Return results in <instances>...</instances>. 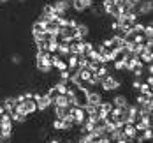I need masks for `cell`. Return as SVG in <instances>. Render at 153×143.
Listing matches in <instances>:
<instances>
[{
  "label": "cell",
  "instance_id": "obj_32",
  "mask_svg": "<svg viewBox=\"0 0 153 143\" xmlns=\"http://www.w3.org/2000/svg\"><path fill=\"white\" fill-rule=\"evenodd\" d=\"M0 2H7V0H0Z\"/></svg>",
  "mask_w": 153,
  "mask_h": 143
},
{
  "label": "cell",
  "instance_id": "obj_11",
  "mask_svg": "<svg viewBox=\"0 0 153 143\" xmlns=\"http://www.w3.org/2000/svg\"><path fill=\"white\" fill-rule=\"evenodd\" d=\"M113 67H114V71L123 73V71H127V60H123V58H116V60H113Z\"/></svg>",
  "mask_w": 153,
  "mask_h": 143
},
{
  "label": "cell",
  "instance_id": "obj_25",
  "mask_svg": "<svg viewBox=\"0 0 153 143\" xmlns=\"http://www.w3.org/2000/svg\"><path fill=\"white\" fill-rule=\"evenodd\" d=\"M141 83H143V81H141V78H136L134 81H132V88H134V90H139Z\"/></svg>",
  "mask_w": 153,
  "mask_h": 143
},
{
  "label": "cell",
  "instance_id": "obj_7",
  "mask_svg": "<svg viewBox=\"0 0 153 143\" xmlns=\"http://www.w3.org/2000/svg\"><path fill=\"white\" fill-rule=\"evenodd\" d=\"M76 30H77V34H79V39H85V37L90 34V27H88L86 23H77Z\"/></svg>",
  "mask_w": 153,
  "mask_h": 143
},
{
  "label": "cell",
  "instance_id": "obj_22",
  "mask_svg": "<svg viewBox=\"0 0 153 143\" xmlns=\"http://www.w3.org/2000/svg\"><path fill=\"white\" fill-rule=\"evenodd\" d=\"M53 129L55 131H63V122H62L60 118H55L53 120Z\"/></svg>",
  "mask_w": 153,
  "mask_h": 143
},
{
  "label": "cell",
  "instance_id": "obj_24",
  "mask_svg": "<svg viewBox=\"0 0 153 143\" xmlns=\"http://www.w3.org/2000/svg\"><path fill=\"white\" fill-rule=\"evenodd\" d=\"M42 14H46V16L51 18V14H53V5H49V4L44 5V7H42Z\"/></svg>",
  "mask_w": 153,
  "mask_h": 143
},
{
  "label": "cell",
  "instance_id": "obj_8",
  "mask_svg": "<svg viewBox=\"0 0 153 143\" xmlns=\"http://www.w3.org/2000/svg\"><path fill=\"white\" fill-rule=\"evenodd\" d=\"M128 104V101H127V95H116V97H113V106H118V108H125Z\"/></svg>",
  "mask_w": 153,
  "mask_h": 143
},
{
  "label": "cell",
  "instance_id": "obj_21",
  "mask_svg": "<svg viewBox=\"0 0 153 143\" xmlns=\"http://www.w3.org/2000/svg\"><path fill=\"white\" fill-rule=\"evenodd\" d=\"M46 95H48V97H49V101L53 103V101H55V97L58 95V92H56V88H55V87H51V88H49V90H48V92H46Z\"/></svg>",
  "mask_w": 153,
  "mask_h": 143
},
{
  "label": "cell",
  "instance_id": "obj_26",
  "mask_svg": "<svg viewBox=\"0 0 153 143\" xmlns=\"http://www.w3.org/2000/svg\"><path fill=\"white\" fill-rule=\"evenodd\" d=\"M60 79H69V71H60Z\"/></svg>",
  "mask_w": 153,
  "mask_h": 143
},
{
  "label": "cell",
  "instance_id": "obj_4",
  "mask_svg": "<svg viewBox=\"0 0 153 143\" xmlns=\"http://www.w3.org/2000/svg\"><path fill=\"white\" fill-rule=\"evenodd\" d=\"M86 99H88V104H95V106H100L102 103V95L99 92H92V90H86Z\"/></svg>",
  "mask_w": 153,
  "mask_h": 143
},
{
  "label": "cell",
  "instance_id": "obj_6",
  "mask_svg": "<svg viewBox=\"0 0 153 143\" xmlns=\"http://www.w3.org/2000/svg\"><path fill=\"white\" fill-rule=\"evenodd\" d=\"M139 60H141L143 64H152L153 51H152V49H148V48H144V49L141 51V55H139Z\"/></svg>",
  "mask_w": 153,
  "mask_h": 143
},
{
  "label": "cell",
  "instance_id": "obj_27",
  "mask_svg": "<svg viewBox=\"0 0 153 143\" xmlns=\"http://www.w3.org/2000/svg\"><path fill=\"white\" fill-rule=\"evenodd\" d=\"M13 62L19 64V62H21V57H19V55H13Z\"/></svg>",
  "mask_w": 153,
  "mask_h": 143
},
{
  "label": "cell",
  "instance_id": "obj_30",
  "mask_svg": "<svg viewBox=\"0 0 153 143\" xmlns=\"http://www.w3.org/2000/svg\"><path fill=\"white\" fill-rule=\"evenodd\" d=\"M2 113H5V108H4V104H0V115Z\"/></svg>",
  "mask_w": 153,
  "mask_h": 143
},
{
  "label": "cell",
  "instance_id": "obj_28",
  "mask_svg": "<svg viewBox=\"0 0 153 143\" xmlns=\"http://www.w3.org/2000/svg\"><path fill=\"white\" fill-rule=\"evenodd\" d=\"M146 83H148V85H153V76H152V74H148V78H146Z\"/></svg>",
  "mask_w": 153,
  "mask_h": 143
},
{
  "label": "cell",
  "instance_id": "obj_19",
  "mask_svg": "<svg viewBox=\"0 0 153 143\" xmlns=\"http://www.w3.org/2000/svg\"><path fill=\"white\" fill-rule=\"evenodd\" d=\"M143 30H144V23H139V21L132 23V32L134 34H143Z\"/></svg>",
  "mask_w": 153,
  "mask_h": 143
},
{
  "label": "cell",
  "instance_id": "obj_14",
  "mask_svg": "<svg viewBox=\"0 0 153 143\" xmlns=\"http://www.w3.org/2000/svg\"><path fill=\"white\" fill-rule=\"evenodd\" d=\"M93 74H95V76L99 78V81H100V79L104 78L106 74H109V67H107L106 64H100V65H99V69H97V71H95Z\"/></svg>",
  "mask_w": 153,
  "mask_h": 143
},
{
  "label": "cell",
  "instance_id": "obj_20",
  "mask_svg": "<svg viewBox=\"0 0 153 143\" xmlns=\"http://www.w3.org/2000/svg\"><path fill=\"white\" fill-rule=\"evenodd\" d=\"M139 92H141V94H152V85H148V83H141Z\"/></svg>",
  "mask_w": 153,
  "mask_h": 143
},
{
  "label": "cell",
  "instance_id": "obj_34",
  "mask_svg": "<svg viewBox=\"0 0 153 143\" xmlns=\"http://www.w3.org/2000/svg\"><path fill=\"white\" fill-rule=\"evenodd\" d=\"M123 2H127V0H123Z\"/></svg>",
  "mask_w": 153,
  "mask_h": 143
},
{
  "label": "cell",
  "instance_id": "obj_13",
  "mask_svg": "<svg viewBox=\"0 0 153 143\" xmlns=\"http://www.w3.org/2000/svg\"><path fill=\"white\" fill-rule=\"evenodd\" d=\"M132 74H134L136 78H141V76L144 74V64L141 62V60H137V64L132 67Z\"/></svg>",
  "mask_w": 153,
  "mask_h": 143
},
{
  "label": "cell",
  "instance_id": "obj_3",
  "mask_svg": "<svg viewBox=\"0 0 153 143\" xmlns=\"http://www.w3.org/2000/svg\"><path fill=\"white\" fill-rule=\"evenodd\" d=\"M71 5H72V0H56V2L53 4V9H55L60 16H65Z\"/></svg>",
  "mask_w": 153,
  "mask_h": 143
},
{
  "label": "cell",
  "instance_id": "obj_1",
  "mask_svg": "<svg viewBox=\"0 0 153 143\" xmlns=\"http://www.w3.org/2000/svg\"><path fill=\"white\" fill-rule=\"evenodd\" d=\"M99 85H102V88H104L106 92H113V90H118V88H120V79L113 78L111 74H106L104 78L100 79Z\"/></svg>",
  "mask_w": 153,
  "mask_h": 143
},
{
  "label": "cell",
  "instance_id": "obj_31",
  "mask_svg": "<svg viewBox=\"0 0 153 143\" xmlns=\"http://www.w3.org/2000/svg\"><path fill=\"white\" fill-rule=\"evenodd\" d=\"M60 143H62V142H60ZM63 143H72V142H63Z\"/></svg>",
  "mask_w": 153,
  "mask_h": 143
},
{
  "label": "cell",
  "instance_id": "obj_23",
  "mask_svg": "<svg viewBox=\"0 0 153 143\" xmlns=\"http://www.w3.org/2000/svg\"><path fill=\"white\" fill-rule=\"evenodd\" d=\"M144 140L141 138V134H134V136H130L128 138V143H143Z\"/></svg>",
  "mask_w": 153,
  "mask_h": 143
},
{
  "label": "cell",
  "instance_id": "obj_33",
  "mask_svg": "<svg viewBox=\"0 0 153 143\" xmlns=\"http://www.w3.org/2000/svg\"><path fill=\"white\" fill-rule=\"evenodd\" d=\"M19 2H23V0H19Z\"/></svg>",
  "mask_w": 153,
  "mask_h": 143
},
{
  "label": "cell",
  "instance_id": "obj_9",
  "mask_svg": "<svg viewBox=\"0 0 153 143\" xmlns=\"http://www.w3.org/2000/svg\"><path fill=\"white\" fill-rule=\"evenodd\" d=\"M53 113H55V118H63L67 113H69V106H55L53 108Z\"/></svg>",
  "mask_w": 153,
  "mask_h": 143
},
{
  "label": "cell",
  "instance_id": "obj_29",
  "mask_svg": "<svg viewBox=\"0 0 153 143\" xmlns=\"http://www.w3.org/2000/svg\"><path fill=\"white\" fill-rule=\"evenodd\" d=\"M60 142H62L60 138H53V140H51V143H60Z\"/></svg>",
  "mask_w": 153,
  "mask_h": 143
},
{
  "label": "cell",
  "instance_id": "obj_10",
  "mask_svg": "<svg viewBox=\"0 0 153 143\" xmlns=\"http://www.w3.org/2000/svg\"><path fill=\"white\" fill-rule=\"evenodd\" d=\"M67 81H69V79H58V81H55L53 87L56 88L58 94H65V92H67V88H69V87H67Z\"/></svg>",
  "mask_w": 153,
  "mask_h": 143
},
{
  "label": "cell",
  "instance_id": "obj_2",
  "mask_svg": "<svg viewBox=\"0 0 153 143\" xmlns=\"http://www.w3.org/2000/svg\"><path fill=\"white\" fill-rule=\"evenodd\" d=\"M32 99L35 101L37 110H41V111L48 110V108L51 106V101H49V97H48L46 94H33V97H32Z\"/></svg>",
  "mask_w": 153,
  "mask_h": 143
},
{
  "label": "cell",
  "instance_id": "obj_5",
  "mask_svg": "<svg viewBox=\"0 0 153 143\" xmlns=\"http://www.w3.org/2000/svg\"><path fill=\"white\" fill-rule=\"evenodd\" d=\"M21 103H23V108L27 111V115H32V113L37 111V104H35L33 99H25V101H21Z\"/></svg>",
  "mask_w": 153,
  "mask_h": 143
},
{
  "label": "cell",
  "instance_id": "obj_18",
  "mask_svg": "<svg viewBox=\"0 0 153 143\" xmlns=\"http://www.w3.org/2000/svg\"><path fill=\"white\" fill-rule=\"evenodd\" d=\"M56 49H58V41H48V46H46L48 53H56Z\"/></svg>",
  "mask_w": 153,
  "mask_h": 143
},
{
  "label": "cell",
  "instance_id": "obj_17",
  "mask_svg": "<svg viewBox=\"0 0 153 143\" xmlns=\"http://www.w3.org/2000/svg\"><path fill=\"white\" fill-rule=\"evenodd\" d=\"M65 62H67V69H76L77 67V55H69ZM77 69H79V67H77Z\"/></svg>",
  "mask_w": 153,
  "mask_h": 143
},
{
  "label": "cell",
  "instance_id": "obj_12",
  "mask_svg": "<svg viewBox=\"0 0 153 143\" xmlns=\"http://www.w3.org/2000/svg\"><path fill=\"white\" fill-rule=\"evenodd\" d=\"M53 106H69V101H67V95L65 94H58L55 97V101L51 103Z\"/></svg>",
  "mask_w": 153,
  "mask_h": 143
},
{
  "label": "cell",
  "instance_id": "obj_15",
  "mask_svg": "<svg viewBox=\"0 0 153 143\" xmlns=\"http://www.w3.org/2000/svg\"><path fill=\"white\" fill-rule=\"evenodd\" d=\"M16 97H5L4 99V108H5V111H13L16 108Z\"/></svg>",
  "mask_w": 153,
  "mask_h": 143
},
{
  "label": "cell",
  "instance_id": "obj_16",
  "mask_svg": "<svg viewBox=\"0 0 153 143\" xmlns=\"http://www.w3.org/2000/svg\"><path fill=\"white\" fill-rule=\"evenodd\" d=\"M102 11L106 14H111L114 11V2L113 0H102Z\"/></svg>",
  "mask_w": 153,
  "mask_h": 143
}]
</instances>
